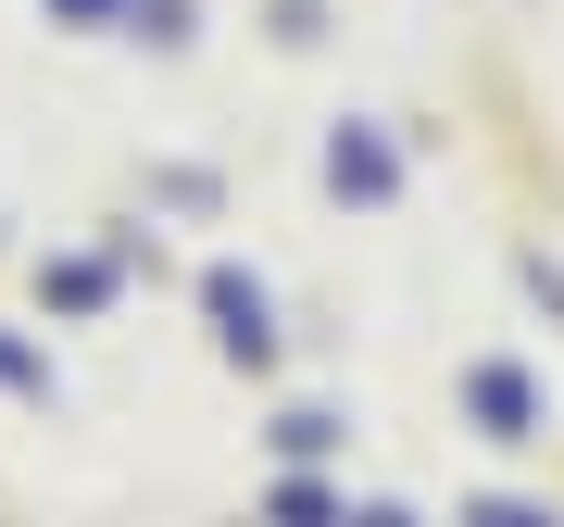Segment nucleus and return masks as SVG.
<instances>
[{"label":"nucleus","instance_id":"f257e3e1","mask_svg":"<svg viewBox=\"0 0 564 527\" xmlns=\"http://www.w3.org/2000/svg\"><path fill=\"white\" fill-rule=\"evenodd\" d=\"M188 302H202V340H214V365H226V377H276V365H289L276 289H263L239 251H214L202 277H188Z\"/></svg>","mask_w":564,"mask_h":527},{"label":"nucleus","instance_id":"f03ea898","mask_svg":"<svg viewBox=\"0 0 564 527\" xmlns=\"http://www.w3.org/2000/svg\"><path fill=\"white\" fill-rule=\"evenodd\" d=\"M452 415L477 427L489 452H540L552 440V377L527 365V352H464L452 365Z\"/></svg>","mask_w":564,"mask_h":527},{"label":"nucleus","instance_id":"7ed1b4c3","mask_svg":"<svg viewBox=\"0 0 564 527\" xmlns=\"http://www.w3.org/2000/svg\"><path fill=\"white\" fill-rule=\"evenodd\" d=\"M314 176H326V202H339V214H402V202H414V151H402V126H389V114H339V126H326V151H314Z\"/></svg>","mask_w":564,"mask_h":527},{"label":"nucleus","instance_id":"20e7f679","mask_svg":"<svg viewBox=\"0 0 564 527\" xmlns=\"http://www.w3.org/2000/svg\"><path fill=\"white\" fill-rule=\"evenodd\" d=\"M113 302H126L113 239H63V251H39V314H51V326H101Z\"/></svg>","mask_w":564,"mask_h":527},{"label":"nucleus","instance_id":"39448f33","mask_svg":"<svg viewBox=\"0 0 564 527\" xmlns=\"http://www.w3.org/2000/svg\"><path fill=\"white\" fill-rule=\"evenodd\" d=\"M251 527H351V490L326 477V465H276L263 503H251Z\"/></svg>","mask_w":564,"mask_h":527},{"label":"nucleus","instance_id":"423d86ee","mask_svg":"<svg viewBox=\"0 0 564 527\" xmlns=\"http://www.w3.org/2000/svg\"><path fill=\"white\" fill-rule=\"evenodd\" d=\"M339 440H351L339 402H276L263 415V452H276V465H339Z\"/></svg>","mask_w":564,"mask_h":527},{"label":"nucleus","instance_id":"0eeeda50","mask_svg":"<svg viewBox=\"0 0 564 527\" xmlns=\"http://www.w3.org/2000/svg\"><path fill=\"white\" fill-rule=\"evenodd\" d=\"M113 39H126V51H151V63H188V51H202V0H126Z\"/></svg>","mask_w":564,"mask_h":527},{"label":"nucleus","instance_id":"6e6552de","mask_svg":"<svg viewBox=\"0 0 564 527\" xmlns=\"http://www.w3.org/2000/svg\"><path fill=\"white\" fill-rule=\"evenodd\" d=\"M0 402H63V365L25 340V326H0Z\"/></svg>","mask_w":564,"mask_h":527},{"label":"nucleus","instance_id":"1a4fd4ad","mask_svg":"<svg viewBox=\"0 0 564 527\" xmlns=\"http://www.w3.org/2000/svg\"><path fill=\"white\" fill-rule=\"evenodd\" d=\"M452 527H564L552 490H477V503H452Z\"/></svg>","mask_w":564,"mask_h":527},{"label":"nucleus","instance_id":"9d476101","mask_svg":"<svg viewBox=\"0 0 564 527\" xmlns=\"http://www.w3.org/2000/svg\"><path fill=\"white\" fill-rule=\"evenodd\" d=\"M39 25H51V39H113L126 0H39Z\"/></svg>","mask_w":564,"mask_h":527},{"label":"nucleus","instance_id":"9b49d317","mask_svg":"<svg viewBox=\"0 0 564 527\" xmlns=\"http://www.w3.org/2000/svg\"><path fill=\"white\" fill-rule=\"evenodd\" d=\"M514 289H527V302H540V314H552V340H564V264H552L540 239H527V251H514Z\"/></svg>","mask_w":564,"mask_h":527},{"label":"nucleus","instance_id":"f8f14e48","mask_svg":"<svg viewBox=\"0 0 564 527\" xmlns=\"http://www.w3.org/2000/svg\"><path fill=\"white\" fill-rule=\"evenodd\" d=\"M151 202H163V214H214V176H202V163H163Z\"/></svg>","mask_w":564,"mask_h":527},{"label":"nucleus","instance_id":"ddd939ff","mask_svg":"<svg viewBox=\"0 0 564 527\" xmlns=\"http://www.w3.org/2000/svg\"><path fill=\"white\" fill-rule=\"evenodd\" d=\"M351 527H426L414 503H351Z\"/></svg>","mask_w":564,"mask_h":527}]
</instances>
